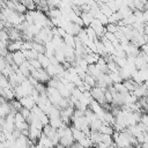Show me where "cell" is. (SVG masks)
Masks as SVG:
<instances>
[{
	"instance_id": "7a4b0ae2",
	"label": "cell",
	"mask_w": 148,
	"mask_h": 148,
	"mask_svg": "<svg viewBox=\"0 0 148 148\" xmlns=\"http://www.w3.org/2000/svg\"><path fill=\"white\" fill-rule=\"evenodd\" d=\"M20 102H21L22 106H23V108H25V109H28V110H32V109L37 105V104H36V102L32 99V97H31V96H25V97L21 98V99H20Z\"/></svg>"
},
{
	"instance_id": "d6986e66",
	"label": "cell",
	"mask_w": 148,
	"mask_h": 148,
	"mask_svg": "<svg viewBox=\"0 0 148 148\" xmlns=\"http://www.w3.org/2000/svg\"><path fill=\"white\" fill-rule=\"evenodd\" d=\"M140 123H142L145 126L148 127V113H142V116H141V121H140Z\"/></svg>"
},
{
	"instance_id": "277c9868",
	"label": "cell",
	"mask_w": 148,
	"mask_h": 148,
	"mask_svg": "<svg viewBox=\"0 0 148 148\" xmlns=\"http://www.w3.org/2000/svg\"><path fill=\"white\" fill-rule=\"evenodd\" d=\"M0 92H1V97H3L6 101L10 102L15 98V94H14V90L12 88H0Z\"/></svg>"
},
{
	"instance_id": "7c38bea8",
	"label": "cell",
	"mask_w": 148,
	"mask_h": 148,
	"mask_svg": "<svg viewBox=\"0 0 148 148\" xmlns=\"http://www.w3.org/2000/svg\"><path fill=\"white\" fill-rule=\"evenodd\" d=\"M86 31H87L88 38H89L90 40H92V42H96V40L98 39V36H97L96 31H95V30H94L91 27H88V28H86Z\"/></svg>"
},
{
	"instance_id": "5b68a950",
	"label": "cell",
	"mask_w": 148,
	"mask_h": 148,
	"mask_svg": "<svg viewBox=\"0 0 148 148\" xmlns=\"http://www.w3.org/2000/svg\"><path fill=\"white\" fill-rule=\"evenodd\" d=\"M81 18H82V21H83V25L86 27V28H88V27H90V24H91V22L94 21V16H92V14L89 12V13H87V12H83L82 13V15H81Z\"/></svg>"
},
{
	"instance_id": "4fadbf2b",
	"label": "cell",
	"mask_w": 148,
	"mask_h": 148,
	"mask_svg": "<svg viewBox=\"0 0 148 148\" xmlns=\"http://www.w3.org/2000/svg\"><path fill=\"white\" fill-rule=\"evenodd\" d=\"M0 88H3V89L12 88L10 82H9V79L7 76H5L3 74H1V76H0Z\"/></svg>"
},
{
	"instance_id": "8992f818",
	"label": "cell",
	"mask_w": 148,
	"mask_h": 148,
	"mask_svg": "<svg viewBox=\"0 0 148 148\" xmlns=\"http://www.w3.org/2000/svg\"><path fill=\"white\" fill-rule=\"evenodd\" d=\"M123 20H124L123 15H121L119 12H116V13H113V14L109 17V23H113V24H117V25H118V23H119L120 21H123Z\"/></svg>"
},
{
	"instance_id": "8fae6325",
	"label": "cell",
	"mask_w": 148,
	"mask_h": 148,
	"mask_svg": "<svg viewBox=\"0 0 148 148\" xmlns=\"http://www.w3.org/2000/svg\"><path fill=\"white\" fill-rule=\"evenodd\" d=\"M113 87H114L116 91L119 92V94H121V95H127V94H130V91L126 89V87L124 86V83H114Z\"/></svg>"
},
{
	"instance_id": "2e32d148",
	"label": "cell",
	"mask_w": 148,
	"mask_h": 148,
	"mask_svg": "<svg viewBox=\"0 0 148 148\" xmlns=\"http://www.w3.org/2000/svg\"><path fill=\"white\" fill-rule=\"evenodd\" d=\"M20 113L23 116V118L28 121V119L30 118V116H31V110H28V109H25V108H22V110L20 111Z\"/></svg>"
},
{
	"instance_id": "ffe728a7",
	"label": "cell",
	"mask_w": 148,
	"mask_h": 148,
	"mask_svg": "<svg viewBox=\"0 0 148 148\" xmlns=\"http://www.w3.org/2000/svg\"><path fill=\"white\" fill-rule=\"evenodd\" d=\"M145 35L148 37V24H146V27H145Z\"/></svg>"
},
{
	"instance_id": "9c48e42d",
	"label": "cell",
	"mask_w": 148,
	"mask_h": 148,
	"mask_svg": "<svg viewBox=\"0 0 148 148\" xmlns=\"http://www.w3.org/2000/svg\"><path fill=\"white\" fill-rule=\"evenodd\" d=\"M123 83H124V86L126 87V89H127L130 92H133V91L135 90V88L139 86V83L134 82L132 79H130V80H126V81H124Z\"/></svg>"
},
{
	"instance_id": "52a82bcc",
	"label": "cell",
	"mask_w": 148,
	"mask_h": 148,
	"mask_svg": "<svg viewBox=\"0 0 148 148\" xmlns=\"http://www.w3.org/2000/svg\"><path fill=\"white\" fill-rule=\"evenodd\" d=\"M38 61L42 64V67H43L44 69H46L50 65H52L50 58H49L47 56H45V54H39V56H38Z\"/></svg>"
},
{
	"instance_id": "ac0fdd59",
	"label": "cell",
	"mask_w": 148,
	"mask_h": 148,
	"mask_svg": "<svg viewBox=\"0 0 148 148\" xmlns=\"http://www.w3.org/2000/svg\"><path fill=\"white\" fill-rule=\"evenodd\" d=\"M28 80H29V82H30V83H31V84L34 86V88H36V87H37V86L39 84V81H38L37 79H35L34 76H31V75H30V76L28 77Z\"/></svg>"
},
{
	"instance_id": "5bb4252c",
	"label": "cell",
	"mask_w": 148,
	"mask_h": 148,
	"mask_svg": "<svg viewBox=\"0 0 148 148\" xmlns=\"http://www.w3.org/2000/svg\"><path fill=\"white\" fill-rule=\"evenodd\" d=\"M64 42H65V44H66V45L72 46V47H74V49H75V36H72V35L67 34V35H66V37L64 38Z\"/></svg>"
},
{
	"instance_id": "9a60e30c",
	"label": "cell",
	"mask_w": 148,
	"mask_h": 148,
	"mask_svg": "<svg viewBox=\"0 0 148 148\" xmlns=\"http://www.w3.org/2000/svg\"><path fill=\"white\" fill-rule=\"evenodd\" d=\"M105 29H106V32H111V34H117L119 31V27L117 24H113V23H109L105 27Z\"/></svg>"
},
{
	"instance_id": "e0dca14e",
	"label": "cell",
	"mask_w": 148,
	"mask_h": 148,
	"mask_svg": "<svg viewBox=\"0 0 148 148\" xmlns=\"http://www.w3.org/2000/svg\"><path fill=\"white\" fill-rule=\"evenodd\" d=\"M30 64H31V66H32L34 68H36V69H40V68H43V67H42V64L38 61V59L30 60Z\"/></svg>"
},
{
	"instance_id": "ba28073f",
	"label": "cell",
	"mask_w": 148,
	"mask_h": 148,
	"mask_svg": "<svg viewBox=\"0 0 148 148\" xmlns=\"http://www.w3.org/2000/svg\"><path fill=\"white\" fill-rule=\"evenodd\" d=\"M99 58H101V57H99L97 53H91V54H87L84 59L87 60V62H88L89 65H96V64L98 62Z\"/></svg>"
},
{
	"instance_id": "3957f363",
	"label": "cell",
	"mask_w": 148,
	"mask_h": 148,
	"mask_svg": "<svg viewBox=\"0 0 148 148\" xmlns=\"http://www.w3.org/2000/svg\"><path fill=\"white\" fill-rule=\"evenodd\" d=\"M13 60H14L15 65H17L20 67L21 65H23L27 61V58L24 57V54H23L22 51H17V52H14L13 53Z\"/></svg>"
},
{
	"instance_id": "30bf717a",
	"label": "cell",
	"mask_w": 148,
	"mask_h": 148,
	"mask_svg": "<svg viewBox=\"0 0 148 148\" xmlns=\"http://www.w3.org/2000/svg\"><path fill=\"white\" fill-rule=\"evenodd\" d=\"M83 81L87 83V84H89L91 88H94V87H96L97 86V80H96V77H94L92 75H90V74H86V76H84V79H83Z\"/></svg>"
},
{
	"instance_id": "6da1fadb",
	"label": "cell",
	"mask_w": 148,
	"mask_h": 148,
	"mask_svg": "<svg viewBox=\"0 0 148 148\" xmlns=\"http://www.w3.org/2000/svg\"><path fill=\"white\" fill-rule=\"evenodd\" d=\"M108 89H104V88H99V87H94V88H91V90H90V94H91V96H92V98L96 101V102H98L101 105H103V104H105L106 103V101H105V91H106Z\"/></svg>"
}]
</instances>
